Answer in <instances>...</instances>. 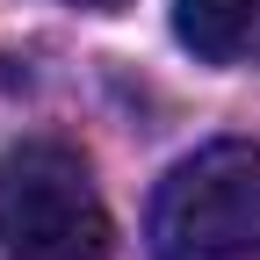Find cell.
I'll return each instance as SVG.
<instances>
[{
	"mask_svg": "<svg viewBox=\"0 0 260 260\" xmlns=\"http://www.w3.org/2000/svg\"><path fill=\"white\" fill-rule=\"evenodd\" d=\"M145 239L159 260H260V145H195L152 188Z\"/></svg>",
	"mask_w": 260,
	"mask_h": 260,
	"instance_id": "6da1fadb",
	"label": "cell"
},
{
	"mask_svg": "<svg viewBox=\"0 0 260 260\" xmlns=\"http://www.w3.org/2000/svg\"><path fill=\"white\" fill-rule=\"evenodd\" d=\"M260 29V0H174V37L203 65H232Z\"/></svg>",
	"mask_w": 260,
	"mask_h": 260,
	"instance_id": "3957f363",
	"label": "cell"
},
{
	"mask_svg": "<svg viewBox=\"0 0 260 260\" xmlns=\"http://www.w3.org/2000/svg\"><path fill=\"white\" fill-rule=\"evenodd\" d=\"M73 8H94V15H116L123 0H73Z\"/></svg>",
	"mask_w": 260,
	"mask_h": 260,
	"instance_id": "277c9868",
	"label": "cell"
},
{
	"mask_svg": "<svg viewBox=\"0 0 260 260\" xmlns=\"http://www.w3.org/2000/svg\"><path fill=\"white\" fill-rule=\"evenodd\" d=\"M0 246L15 260H102L109 210L87 159L58 138H22L0 152Z\"/></svg>",
	"mask_w": 260,
	"mask_h": 260,
	"instance_id": "7a4b0ae2",
	"label": "cell"
}]
</instances>
